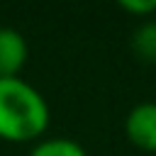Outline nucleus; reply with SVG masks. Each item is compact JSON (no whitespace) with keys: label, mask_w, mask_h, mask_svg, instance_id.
I'll list each match as a JSON object with an SVG mask.
<instances>
[{"label":"nucleus","mask_w":156,"mask_h":156,"mask_svg":"<svg viewBox=\"0 0 156 156\" xmlns=\"http://www.w3.org/2000/svg\"><path fill=\"white\" fill-rule=\"evenodd\" d=\"M49 127L46 98L24 78H0V139L39 141Z\"/></svg>","instance_id":"1"},{"label":"nucleus","mask_w":156,"mask_h":156,"mask_svg":"<svg viewBox=\"0 0 156 156\" xmlns=\"http://www.w3.org/2000/svg\"><path fill=\"white\" fill-rule=\"evenodd\" d=\"M124 134L134 146L144 151H156V102L154 100L136 102L127 112Z\"/></svg>","instance_id":"2"},{"label":"nucleus","mask_w":156,"mask_h":156,"mask_svg":"<svg viewBox=\"0 0 156 156\" xmlns=\"http://www.w3.org/2000/svg\"><path fill=\"white\" fill-rule=\"evenodd\" d=\"M29 58L27 39L15 27H0V78L20 76Z\"/></svg>","instance_id":"3"},{"label":"nucleus","mask_w":156,"mask_h":156,"mask_svg":"<svg viewBox=\"0 0 156 156\" xmlns=\"http://www.w3.org/2000/svg\"><path fill=\"white\" fill-rule=\"evenodd\" d=\"M29 156H85V149L68 136H49V139H39Z\"/></svg>","instance_id":"4"},{"label":"nucleus","mask_w":156,"mask_h":156,"mask_svg":"<svg viewBox=\"0 0 156 156\" xmlns=\"http://www.w3.org/2000/svg\"><path fill=\"white\" fill-rule=\"evenodd\" d=\"M119 7L136 17H146V15L156 12V0H119Z\"/></svg>","instance_id":"5"}]
</instances>
